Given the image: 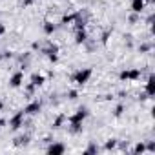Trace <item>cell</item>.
Wrapping results in <instances>:
<instances>
[{
    "mask_svg": "<svg viewBox=\"0 0 155 155\" xmlns=\"http://www.w3.org/2000/svg\"><path fill=\"white\" fill-rule=\"evenodd\" d=\"M81 13H66V15H62V18H60V24L62 26H68V24H73L75 20H77V17H79Z\"/></svg>",
    "mask_w": 155,
    "mask_h": 155,
    "instance_id": "10",
    "label": "cell"
},
{
    "mask_svg": "<svg viewBox=\"0 0 155 155\" xmlns=\"http://www.w3.org/2000/svg\"><path fill=\"white\" fill-rule=\"evenodd\" d=\"M140 75H142V71L139 68H128V69H122L119 73V79L126 81V82H131V81H139Z\"/></svg>",
    "mask_w": 155,
    "mask_h": 155,
    "instance_id": "3",
    "label": "cell"
},
{
    "mask_svg": "<svg viewBox=\"0 0 155 155\" xmlns=\"http://www.w3.org/2000/svg\"><path fill=\"white\" fill-rule=\"evenodd\" d=\"M97 151H99V146H97L95 142H90V144H88V148L84 150V153H86V155H95Z\"/></svg>",
    "mask_w": 155,
    "mask_h": 155,
    "instance_id": "17",
    "label": "cell"
},
{
    "mask_svg": "<svg viewBox=\"0 0 155 155\" xmlns=\"http://www.w3.org/2000/svg\"><path fill=\"white\" fill-rule=\"evenodd\" d=\"M88 40V33H86V29H77V33H75V44H84Z\"/></svg>",
    "mask_w": 155,
    "mask_h": 155,
    "instance_id": "11",
    "label": "cell"
},
{
    "mask_svg": "<svg viewBox=\"0 0 155 155\" xmlns=\"http://www.w3.org/2000/svg\"><path fill=\"white\" fill-rule=\"evenodd\" d=\"M28 140H29V137L24 135V137H18V139H17V144H28Z\"/></svg>",
    "mask_w": 155,
    "mask_h": 155,
    "instance_id": "21",
    "label": "cell"
},
{
    "mask_svg": "<svg viewBox=\"0 0 155 155\" xmlns=\"http://www.w3.org/2000/svg\"><path fill=\"white\" fill-rule=\"evenodd\" d=\"M2 35H6V26L0 22V37H2Z\"/></svg>",
    "mask_w": 155,
    "mask_h": 155,
    "instance_id": "25",
    "label": "cell"
},
{
    "mask_svg": "<svg viewBox=\"0 0 155 155\" xmlns=\"http://www.w3.org/2000/svg\"><path fill=\"white\" fill-rule=\"evenodd\" d=\"M66 119H68L66 115H58V117H57V119L53 120V128H55V130L62 128V126H64V122H66Z\"/></svg>",
    "mask_w": 155,
    "mask_h": 155,
    "instance_id": "16",
    "label": "cell"
},
{
    "mask_svg": "<svg viewBox=\"0 0 155 155\" xmlns=\"http://www.w3.org/2000/svg\"><path fill=\"white\" fill-rule=\"evenodd\" d=\"M46 151L49 155H62V153H66V146L62 142H53V144H49L46 148Z\"/></svg>",
    "mask_w": 155,
    "mask_h": 155,
    "instance_id": "7",
    "label": "cell"
},
{
    "mask_svg": "<svg viewBox=\"0 0 155 155\" xmlns=\"http://www.w3.org/2000/svg\"><path fill=\"white\" fill-rule=\"evenodd\" d=\"M68 99H69V101L79 99V91H77V90H69V91H68Z\"/></svg>",
    "mask_w": 155,
    "mask_h": 155,
    "instance_id": "20",
    "label": "cell"
},
{
    "mask_svg": "<svg viewBox=\"0 0 155 155\" xmlns=\"http://www.w3.org/2000/svg\"><path fill=\"white\" fill-rule=\"evenodd\" d=\"M4 60V53H0V62H2Z\"/></svg>",
    "mask_w": 155,
    "mask_h": 155,
    "instance_id": "27",
    "label": "cell"
},
{
    "mask_svg": "<svg viewBox=\"0 0 155 155\" xmlns=\"http://www.w3.org/2000/svg\"><path fill=\"white\" fill-rule=\"evenodd\" d=\"M144 8H146V0H131V6H130L131 13L140 15V13L144 11Z\"/></svg>",
    "mask_w": 155,
    "mask_h": 155,
    "instance_id": "9",
    "label": "cell"
},
{
    "mask_svg": "<svg viewBox=\"0 0 155 155\" xmlns=\"http://www.w3.org/2000/svg\"><path fill=\"white\" fill-rule=\"evenodd\" d=\"M88 115H90V111H88L86 106L79 108L73 115H69V117L66 119V120L69 122V131H71V133H81V131H82V124H84V120L88 119Z\"/></svg>",
    "mask_w": 155,
    "mask_h": 155,
    "instance_id": "1",
    "label": "cell"
},
{
    "mask_svg": "<svg viewBox=\"0 0 155 155\" xmlns=\"http://www.w3.org/2000/svg\"><path fill=\"white\" fill-rule=\"evenodd\" d=\"M104 148H106V150H115V148H117V139H110V140H106Z\"/></svg>",
    "mask_w": 155,
    "mask_h": 155,
    "instance_id": "19",
    "label": "cell"
},
{
    "mask_svg": "<svg viewBox=\"0 0 155 155\" xmlns=\"http://www.w3.org/2000/svg\"><path fill=\"white\" fill-rule=\"evenodd\" d=\"M146 151H151V153H153V151H155V142L150 140V142L146 144Z\"/></svg>",
    "mask_w": 155,
    "mask_h": 155,
    "instance_id": "22",
    "label": "cell"
},
{
    "mask_svg": "<svg viewBox=\"0 0 155 155\" xmlns=\"http://www.w3.org/2000/svg\"><path fill=\"white\" fill-rule=\"evenodd\" d=\"M22 84H24V73H22V71H15V73L9 77V88L17 90V88H20Z\"/></svg>",
    "mask_w": 155,
    "mask_h": 155,
    "instance_id": "5",
    "label": "cell"
},
{
    "mask_svg": "<svg viewBox=\"0 0 155 155\" xmlns=\"http://www.w3.org/2000/svg\"><path fill=\"white\" fill-rule=\"evenodd\" d=\"M42 31H44L46 35H53V33L57 31V24H53V22H44V24H42Z\"/></svg>",
    "mask_w": 155,
    "mask_h": 155,
    "instance_id": "13",
    "label": "cell"
},
{
    "mask_svg": "<svg viewBox=\"0 0 155 155\" xmlns=\"http://www.w3.org/2000/svg\"><path fill=\"white\" fill-rule=\"evenodd\" d=\"M91 75H93V69H91V68L77 69V71L71 75V82H73V84H77V86H84V84H88V82H90Z\"/></svg>",
    "mask_w": 155,
    "mask_h": 155,
    "instance_id": "2",
    "label": "cell"
},
{
    "mask_svg": "<svg viewBox=\"0 0 155 155\" xmlns=\"http://www.w3.org/2000/svg\"><path fill=\"white\" fill-rule=\"evenodd\" d=\"M6 124V120H2V119H0V126H4Z\"/></svg>",
    "mask_w": 155,
    "mask_h": 155,
    "instance_id": "28",
    "label": "cell"
},
{
    "mask_svg": "<svg viewBox=\"0 0 155 155\" xmlns=\"http://www.w3.org/2000/svg\"><path fill=\"white\" fill-rule=\"evenodd\" d=\"M40 110H42V102H40V101H33V102H29V104L24 108V113H26V115H38Z\"/></svg>",
    "mask_w": 155,
    "mask_h": 155,
    "instance_id": "6",
    "label": "cell"
},
{
    "mask_svg": "<svg viewBox=\"0 0 155 155\" xmlns=\"http://www.w3.org/2000/svg\"><path fill=\"white\" fill-rule=\"evenodd\" d=\"M44 82H46V77H44V75H40V73H35V75H31V84H33L35 88H40V86H44Z\"/></svg>",
    "mask_w": 155,
    "mask_h": 155,
    "instance_id": "12",
    "label": "cell"
},
{
    "mask_svg": "<svg viewBox=\"0 0 155 155\" xmlns=\"http://www.w3.org/2000/svg\"><path fill=\"white\" fill-rule=\"evenodd\" d=\"M35 2H38V0H22V6L28 8V6H31V4H35Z\"/></svg>",
    "mask_w": 155,
    "mask_h": 155,
    "instance_id": "23",
    "label": "cell"
},
{
    "mask_svg": "<svg viewBox=\"0 0 155 155\" xmlns=\"http://www.w3.org/2000/svg\"><path fill=\"white\" fill-rule=\"evenodd\" d=\"M153 81H155L153 75H150V77H148V82H146V95H148V97L153 95Z\"/></svg>",
    "mask_w": 155,
    "mask_h": 155,
    "instance_id": "15",
    "label": "cell"
},
{
    "mask_svg": "<svg viewBox=\"0 0 155 155\" xmlns=\"http://www.w3.org/2000/svg\"><path fill=\"white\" fill-rule=\"evenodd\" d=\"M133 153H135V155H142V153H146V142H144V140L137 142V144L133 146Z\"/></svg>",
    "mask_w": 155,
    "mask_h": 155,
    "instance_id": "14",
    "label": "cell"
},
{
    "mask_svg": "<svg viewBox=\"0 0 155 155\" xmlns=\"http://www.w3.org/2000/svg\"><path fill=\"white\" fill-rule=\"evenodd\" d=\"M2 110H4V102H2V101H0V111H2Z\"/></svg>",
    "mask_w": 155,
    "mask_h": 155,
    "instance_id": "26",
    "label": "cell"
},
{
    "mask_svg": "<svg viewBox=\"0 0 155 155\" xmlns=\"http://www.w3.org/2000/svg\"><path fill=\"white\" fill-rule=\"evenodd\" d=\"M42 51L46 53V57H48L51 62H57V60H58V46L49 44V46H48V48H44Z\"/></svg>",
    "mask_w": 155,
    "mask_h": 155,
    "instance_id": "8",
    "label": "cell"
},
{
    "mask_svg": "<svg viewBox=\"0 0 155 155\" xmlns=\"http://www.w3.org/2000/svg\"><path fill=\"white\" fill-rule=\"evenodd\" d=\"M139 49H140L142 53H144V51H150V49H151V44H142V46H140Z\"/></svg>",
    "mask_w": 155,
    "mask_h": 155,
    "instance_id": "24",
    "label": "cell"
},
{
    "mask_svg": "<svg viewBox=\"0 0 155 155\" xmlns=\"http://www.w3.org/2000/svg\"><path fill=\"white\" fill-rule=\"evenodd\" d=\"M24 119H26V113H24V110L22 111H17L11 119H9V126H11V130L13 131H17V130H20L22 126H24Z\"/></svg>",
    "mask_w": 155,
    "mask_h": 155,
    "instance_id": "4",
    "label": "cell"
},
{
    "mask_svg": "<svg viewBox=\"0 0 155 155\" xmlns=\"http://www.w3.org/2000/svg\"><path fill=\"white\" fill-rule=\"evenodd\" d=\"M124 110H126V106L124 104H119V106H115V110H113V117H122V113H124Z\"/></svg>",
    "mask_w": 155,
    "mask_h": 155,
    "instance_id": "18",
    "label": "cell"
}]
</instances>
